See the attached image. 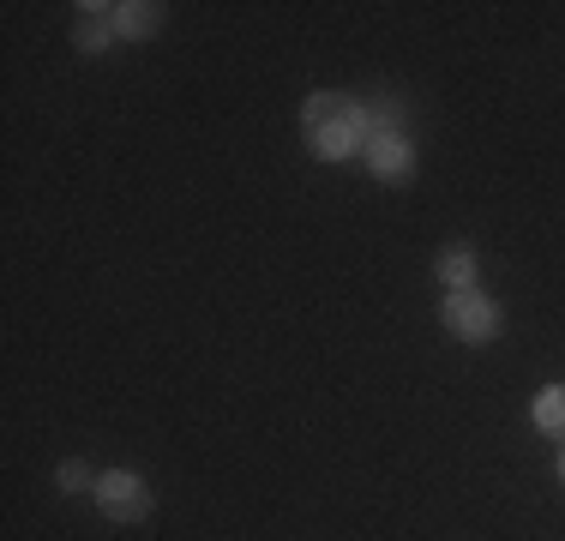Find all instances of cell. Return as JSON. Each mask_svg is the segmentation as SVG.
Segmentation results:
<instances>
[{
  "instance_id": "obj_8",
  "label": "cell",
  "mask_w": 565,
  "mask_h": 541,
  "mask_svg": "<svg viewBox=\"0 0 565 541\" xmlns=\"http://www.w3.org/2000/svg\"><path fill=\"white\" fill-rule=\"evenodd\" d=\"M115 31L120 36H145V31H157V7H115Z\"/></svg>"
},
{
  "instance_id": "obj_2",
  "label": "cell",
  "mask_w": 565,
  "mask_h": 541,
  "mask_svg": "<svg viewBox=\"0 0 565 541\" xmlns=\"http://www.w3.org/2000/svg\"><path fill=\"white\" fill-rule=\"evenodd\" d=\"M446 331L463 337V343H488V337H500V314H493L488 295L451 289V301H446Z\"/></svg>"
},
{
  "instance_id": "obj_3",
  "label": "cell",
  "mask_w": 565,
  "mask_h": 541,
  "mask_svg": "<svg viewBox=\"0 0 565 541\" xmlns=\"http://www.w3.org/2000/svg\"><path fill=\"white\" fill-rule=\"evenodd\" d=\"M97 506L109 511L115 523H132V518H145V511H151V494H145V481L132 476V469H115V476L97 481Z\"/></svg>"
},
{
  "instance_id": "obj_6",
  "label": "cell",
  "mask_w": 565,
  "mask_h": 541,
  "mask_svg": "<svg viewBox=\"0 0 565 541\" xmlns=\"http://www.w3.org/2000/svg\"><path fill=\"white\" fill-rule=\"evenodd\" d=\"M439 277H446L451 289H469V283H476V253H469L463 241H451V247L439 253Z\"/></svg>"
},
{
  "instance_id": "obj_10",
  "label": "cell",
  "mask_w": 565,
  "mask_h": 541,
  "mask_svg": "<svg viewBox=\"0 0 565 541\" xmlns=\"http://www.w3.org/2000/svg\"><path fill=\"white\" fill-rule=\"evenodd\" d=\"M559 481H565V452H559Z\"/></svg>"
},
{
  "instance_id": "obj_4",
  "label": "cell",
  "mask_w": 565,
  "mask_h": 541,
  "mask_svg": "<svg viewBox=\"0 0 565 541\" xmlns=\"http://www.w3.org/2000/svg\"><path fill=\"white\" fill-rule=\"evenodd\" d=\"M367 162H373V174H385V181H403V174H409V139H403V132H373Z\"/></svg>"
},
{
  "instance_id": "obj_1",
  "label": "cell",
  "mask_w": 565,
  "mask_h": 541,
  "mask_svg": "<svg viewBox=\"0 0 565 541\" xmlns=\"http://www.w3.org/2000/svg\"><path fill=\"white\" fill-rule=\"evenodd\" d=\"M361 132H367V115H361L355 97H313L307 103V145H313L319 157H349L361 145Z\"/></svg>"
},
{
  "instance_id": "obj_7",
  "label": "cell",
  "mask_w": 565,
  "mask_h": 541,
  "mask_svg": "<svg viewBox=\"0 0 565 541\" xmlns=\"http://www.w3.org/2000/svg\"><path fill=\"white\" fill-rule=\"evenodd\" d=\"M535 427L565 439V385H547L542 397H535Z\"/></svg>"
},
{
  "instance_id": "obj_5",
  "label": "cell",
  "mask_w": 565,
  "mask_h": 541,
  "mask_svg": "<svg viewBox=\"0 0 565 541\" xmlns=\"http://www.w3.org/2000/svg\"><path fill=\"white\" fill-rule=\"evenodd\" d=\"M109 36H115V7H78V24H73L78 49L97 54V49H109Z\"/></svg>"
},
{
  "instance_id": "obj_9",
  "label": "cell",
  "mask_w": 565,
  "mask_h": 541,
  "mask_svg": "<svg viewBox=\"0 0 565 541\" xmlns=\"http://www.w3.org/2000/svg\"><path fill=\"white\" fill-rule=\"evenodd\" d=\"M85 481H90V476H85V464H61V487H66V494H78Z\"/></svg>"
}]
</instances>
